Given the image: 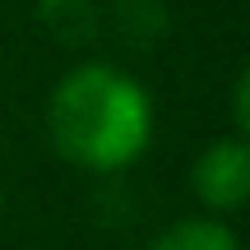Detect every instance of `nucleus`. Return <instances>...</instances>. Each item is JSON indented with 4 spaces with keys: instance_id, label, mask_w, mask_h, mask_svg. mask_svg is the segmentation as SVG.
<instances>
[{
    "instance_id": "1",
    "label": "nucleus",
    "mask_w": 250,
    "mask_h": 250,
    "mask_svg": "<svg viewBox=\"0 0 250 250\" xmlns=\"http://www.w3.org/2000/svg\"><path fill=\"white\" fill-rule=\"evenodd\" d=\"M46 134L65 162L111 176L153 144V98L130 70L111 61H83L56 79L46 98Z\"/></svg>"
},
{
    "instance_id": "2",
    "label": "nucleus",
    "mask_w": 250,
    "mask_h": 250,
    "mask_svg": "<svg viewBox=\"0 0 250 250\" xmlns=\"http://www.w3.org/2000/svg\"><path fill=\"white\" fill-rule=\"evenodd\" d=\"M190 186H195V199L213 218L236 213L250 199V139L223 134V139L204 144L195 167H190Z\"/></svg>"
},
{
    "instance_id": "3",
    "label": "nucleus",
    "mask_w": 250,
    "mask_h": 250,
    "mask_svg": "<svg viewBox=\"0 0 250 250\" xmlns=\"http://www.w3.org/2000/svg\"><path fill=\"white\" fill-rule=\"evenodd\" d=\"M148 250H241L236 232L223 223V218L204 213V218H181L167 232H158L148 241Z\"/></svg>"
},
{
    "instance_id": "4",
    "label": "nucleus",
    "mask_w": 250,
    "mask_h": 250,
    "mask_svg": "<svg viewBox=\"0 0 250 250\" xmlns=\"http://www.w3.org/2000/svg\"><path fill=\"white\" fill-rule=\"evenodd\" d=\"M42 23L61 42H79L93 33L98 14H93V0H42Z\"/></svg>"
}]
</instances>
